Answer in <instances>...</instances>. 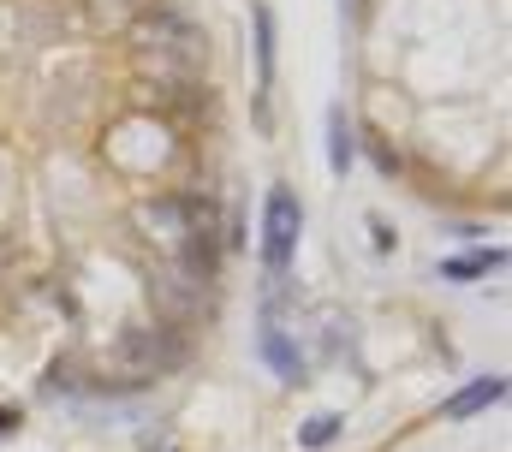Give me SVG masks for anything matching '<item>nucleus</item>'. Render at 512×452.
<instances>
[{"mask_svg": "<svg viewBox=\"0 0 512 452\" xmlns=\"http://www.w3.org/2000/svg\"><path fill=\"white\" fill-rule=\"evenodd\" d=\"M131 72L155 90H197L209 72V42L179 6H143L131 18Z\"/></svg>", "mask_w": 512, "mask_h": 452, "instance_id": "obj_1", "label": "nucleus"}, {"mask_svg": "<svg viewBox=\"0 0 512 452\" xmlns=\"http://www.w3.org/2000/svg\"><path fill=\"white\" fill-rule=\"evenodd\" d=\"M185 363V339L173 334L167 322H149V328H126L120 339V369L131 381H155V375H173Z\"/></svg>", "mask_w": 512, "mask_h": 452, "instance_id": "obj_2", "label": "nucleus"}, {"mask_svg": "<svg viewBox=\"0 0 512 452\" xmlns=\"http://www.w3.org/2000/svg\"><path fill=\"white\" fill-rule=\"evenodd\" d=\"M298 232H304V209H298V197H292L286 185H274V191H268V209H262V268H268L274 286H280L286 268H292Z\"/></svg>", "mask_w": 512, "mask_h": 452, "instance_id": "obj_3", "label": "nucleus"}, {"mask_svg": "<svg viewBox=\"0 0 512 452\" xmlns=\"http://www.w3.org/2000/svg\"><path fill=\"white\" fill-rule=\"evenodd\" d=\"M209 280H215V274H203V268H191V262H161V268L149 274V298H155V310H161L167 322H191V316H203Z\"/></svg>", "mask_w": 512, "mask_h": 452, "instance_id": "obj_4", "label": "nucleus"}, {"mask_svg": "<svg viewBox=\"0 0 512 452\" xmlns=\"http://www.w3.org/2000/svg\"><path fill=\"white\" fill-rule=\"evenodd\" d=\"M501 399H507V381H501V375H483V381L459 387V393L441 405V417H447V423H465V417H477V411H489V405H501Z\"/></svg>", "mask_w": 512, "mask_h": 452, "instance_id": "obj_5", "label": "nucleus"}, {"mask_svg": "<svg viewBox=\"0 0 512 452\" xmlns=\"http://www.w3.org/2000/svg\"><path fill=\"white\" fill-rule=\"evenodd\" d=\"M262 357L280 369V381H304V357H298V345L286 339V328H280L274 316L262 322Z\"/></svg>", "mask_w": 512, "mask_h": 452, "instance_id": "obj_6", "label": "nucleus"}, {"mask_svg": "<svg viewBox=\"0 0 512 452\" xmlns=\"http://www.w3.org/2000/svg\"><path fill=\"white\" fill-rule=\"evenodd\" d=\"M352 155H358V131H352V119H346V108H328V167H334L340 179H346Z\"/></svg>", "mask_w": 512, "mask_h": 452, "instance_id": "obj_7", "label": "nucleus"}, {"mask_svg": "<svg viewBox=\"0 0 512 452\" xmlns=\"http://www.w3.org/2000/svg\"><path fill=\"white\" fill-rule=\"evenodd\" d=\"M507 262V250H471V256H453V262H441V280H477V274H489V268H501Z\"/></svg>", "mask_w": 512, "mask_h": 452, "instance_id": "obj_8", "label": "nucleus"}, {"mask_svg": "<svg viewBox=\"0 0 512 452\" xmlns=\"http://www.w3.org/2000/svg\"><path fill=\"white\" fill-rule=\"evenodd\" d=\"M256 72H262V90L274 84V12L256 0Z\"/></svg>", "mask_w": 512, "mask_h": 452, "instance_id": "obj_9", "label": "nucleus"}, {"mask_svg": "<svg viewBox=\"0 0 512 452\" xmlns=\"http://www.w3.org/2000/svg\"><path fill=\"white\" fill-rule=\"evenodd\" d=\"M334 441H340V417H334V411H316V417L298 429V447H310V452L334 447Z\"/></svg>", "mask_w": 512, "mask_h": 452, "instance_id": "obj_10", "label": "nucleus"}, {"mask_svg": "<svg viewBox=\"0 0 512 452\" xmlns=\"http://www.w3.org/2000/svg\"><path fill=\"white\" fill-rule=\"evenodd\" d=\"M84 6H90V18H96V24H131L149 0H84Z\"/></svg>", "mask_w": 512, "mask_h": 452, "instance_id": "obj_11", "label": "nucleus"}, {"mask_svg": "<svg viewBox=\"0 0 512 452\" xmlns=\"http://www.w3.org/2000/svg\"><path fill=\"white\" fill-rule=\"evenodd\" d=\"M12 429H18V417H12V411H0V435H12Z\"/></svg>", "mask_w": 512, "mask_h": 452, "instance_id": "obj_12", "label": "nucleus"}]
</instances>
